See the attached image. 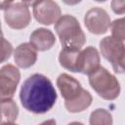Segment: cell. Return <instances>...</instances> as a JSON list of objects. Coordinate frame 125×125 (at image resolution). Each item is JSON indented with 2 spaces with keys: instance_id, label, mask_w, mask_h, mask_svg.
<instances>
[{
  "instance_id": "cell-1",
  "label": "cell",
  "mask_w": 125,
  "mask_h": 125,
  "mask_svg": "<svg viewBox=\"0 0 125 125\" xmlns=\"http://www.w3.org/2000/svg\"><path fill=\"white\" fill-rule=\"evenodd\" d=\"M20 99L22 106L34 113H45L55 104L57 93L52 82L44 75L35 73L21 85Z\"/></svg>"
},
{
  "instance_id": "cell-2",
  "label": "cell",
  "mask_w": 125,
  "mask_h": 125,
  "mask_svg": "<svg viewBox=\"0 0 125 125\" xmlns=\"http://www.w3.org/2000/svg\"><path fill=\"white\" fill-rule=\"evenodd\" d=\"M55 30L63 48L80 49L86 41L85 34L73 16H62L56 21Z\"/></svg>"
},
{
  "instance_id": "cell-3",
  "label": "cell",
  "mask_w": 125,
  "mask_h": 125,
  "mask_svg": "<svg viewBox=\"0 0 125 125\" xmlns=\"http://www.w3.org/2000/svg\"><path fill=\"white\" fill-rule=\"evenodd\" d=\"M89 82L97 94L105 100H114L120 93V86L117 79L104 67L99 66L89 74Z\"/></svg>"
},
{
  "instance_id": "cell-4",
  "label": "cell",
  "mask_w": 125,
  "mask_h": 125,
  "mask_svg": "<svg viewBox=\"0 0 125 125\" xmlns=\"http://www.w3.org/2000/svg\"><path fill=\"white\" fill-rule=\"evenodd\" d=\"M100 49L104 58L111 62L114 71L122 73L124 71L125 56L123 42L114 39L112 36H107L100 42Z\"/></svg>"
},
{
  "instance_id": "cell-5",
  "label": "cell",
  "mask_w": 125,
  "mask_h": 125,
  "mask_svg": "<svg viewBox=\"0 0 125 125\" xmlns=\"http://www.w3.org/2000/svg\"><path fill=\"white\" fill-rule=\"evenodd\" d=\"M20 78V71L13 64H6L0 69V102L12 100Z\"/></svg>"
},
{
  "instance_id": "cell-6",
  "label": "cell",
  "mask_w": 125,
  "mask_h": 125,
  "mask_svg": "<svg viewBox=\"0 0 125 125\" xmlns=\"http://www.w3.org/2000/svg\"><path fill=\"white\" fill-rule=\"evenodd\" d=\"M27 2H12L5 10V21L14 29H21L28 25L30 13Z\"/></svg>"
},
{
  "instance_id": "cell-7",
  "label": "cell",
  "mask_w": 125,
  "mask_h": 125,
  "mask_svg": "<svg viewBox=\"0 0 125 125\" xmlns=\"http://www.w3.org/2000/svg\"><path fill=\"white\" fill-rule=\"evenodd\" d=\"M31 5L33 6L34 18L42 24H52L61 18V9L54 1H36Z\"/></svg>"
},
{
  "instance_id": "cell-8",
  "label": "cell",
  "mask_w": 125,
  "mask_h": 125,
  "mask_svg": "<svg viewBox=\"0 0 125 125\" xmlns=\"http://www.w3.org/2000/svg\"><path fill=\"white\" fill-rule=\"evenodd\" d=\"M85 25L94 34H102L106 32L110 26V19L107 13L99 7L90 9L84 18Z\"/></svg>"
},
{
  "instance_id": "cell-9",
  "label": "cell",
  "mask_w": 125,
  "mask_h": 125,
  "mask_svg": "<svg viewBox=\"0 0 125 125\" xmlns=\"http://www.w3.org/2000/svg\"><path fill=\"white\" fill-rule=\"evenodd\" d=\"M57 85L65 102H72L78 99L84 91L80 83L66 73H62L58 77Z\"/></svg>"
},
{
  "instance_id": "cell-10",
  "label": "cell",
  "mask_w": 125,
  "mask_h": 125,
  "mask_svg": "<svg viewBox=\"0 0 125 125\" xmlns=\"http://www.w3.org/2000/svg\"><path fill=\"white\" fill-rule=\"evenodd\" d=\"M14 58L18 66L26 68L33 65L36 62L37 51L30 43H22L15 50Z\"/></svg>"
},
{
  "instance_id": "cell-11",
  "label": "cell",
  "mask_w": 125,
  "mask_h": 125,
  "mask_svg": "<svg viewBox=\"0 0 125 125\" xmlns=\"http://www.w3.org/2000/svg\"><path fill=\"white\" fill-rule=\"evenodd\" d=\"M100 66V56L94 47H87L80 54V72L91 74Z\"/></svg>"
},
{
  "instance_id": "cell-12",
  "label": "cell",
  "mask_w": 125,
  "mask_h": 125,
  "mask_svg": "<svg viewBox=\"0 0 125 125\" xmlns=\"http://www.w3.org/2000/svg\"><path fill=\"white\" fill-rule=\"evenodd\" d=\"M56 42L55 35L46 28H38L30 35V44L36 51H46L50 49Z\"/></svg>"
},
{
  "instance_id": "cell-13",
  "label": "cell",
  "mask_w": 125,
  "mask_h": 125,
  "mask_svg": "<svg viewBox=\"0 0 125 125\" xmlns=\"http://www.w3.org/2000/svg\"><path fill=\"white\" fill-rule=\"evenodd\" d=\"M80 49L62 48L59 57L61 65L72 72H80Z\"/></svg>"
},
{
  "instance_id": "cell-14",
  "label": "cell",
  "mask_w": 125,
  "mask_h": 125,
  "mask_svg": "<svg viewBox=\"0 0 125 125\" xmlns=\"http://www.w3.org/2000/svg\"><path fill=\"white\" fill-rule=\"evenodd\" d=\"M19 114L17 104L13 100L0 102V125L13 123Z\"/></svg>"
},
{
  "instance_id": "cell-15",
  "label": "cell",
  "mask_w": 125,
  "mask_h": 125,
  "mask_svg": "<svg viewBox=\"0 0 125 125\" xmlns=\"http://www.w3.org/2000/svg\"><path fill=\"white\" fill-rule=\"evenodd\" d=\"M92 103V96L86 90L82 92L80 97L72 102H65L64 105L66 109L70 112H79L86 109Z\"/></svg>"
},
{
  "instance_id": "cell-16",
  "label": "cell",
  "mask_w": 125,
  "mask_h": 125,
  "mask_svg": "<svg viewBox=\"0 0 125 125\" xmlns=\"http://www.w3.org/2000/svg\"><path fill=\"white\" fill-rule=\"evenodd\" d=\"M90 125H112L111 114L104 108H98L91 113Z\"/></svg>"
},
{
  "instance_id": "cell-17",
  "label": "cell",
  "mask_w": 125,
  "mask_h": 125,
  "mask_svg": "<svg viewBox=\"0 0 125 125\" xmlns=\"http://www.w3.org/2000/svg\"><path fill=\"white\" fill-rule=\"evenodd\" d=\"M111 32L112 37L120 42H123L125 38V31H124V19L115 20L111 24Z\"/></svg>"
},
{
  "instance_id": "cell-18",
  "label": "cell",
  "mask_w": 125,
  "mask_h": 125,
  "mask_svg": "<svg viewBox=\"0 0 125 125\" xmlns=\"http://www.w3.org/2000/svg\"><path fill=\"white\" fill-rule=\"evenodd\" d=\"M13 52V47L4 37L0 38V63L7 61Z\"/></svg>"
},
{
  "instance_id": "cell-19",
  "label": "cell",
  "mask_w": 125,
  "mask_h": 125,
  "mask_svg": "<svg viewBox=\"0 0 125 125\" xmlns=\"http://www.w3.org/2000/svg\"><path fill=\"white\" fill-rule=\"evenodd\" d=\"M124 6H125V2L124 1H113L111 3L112 10L115 13H118V14H122L124 12V10H125Z\"/></svg>"
},
{
  "instance_id": "cell-20",
  "label": "cell",
  "mask_w": 125,
  "mask_h": 125,
  "mask_svg": "<svg viewBox=\"0 0 125 125\" xmlns=\"http://www.w3.org/2000/svg\"><path fill=\"white\" fill-rule=\"evenodd\" d=\"M12 2H0V9H7L10 5H11Z\"/></svg>"
},
{
  "instance_id": "cell-21",
  "label": "cell",
  "mask_w": 125,
  "mask_h": 125,
  "mask_svg": "<svg viewBox=\"0 0 125 125\" xmlns=\"http://www.w3.org/2000/svg\"><path fill=\"white\" fill-rule=\"evenodd\" d=\"M40 125H56V121L54 119H50L47 121H44L43 123H41Z\"/></svg>"
},
{
  "instance_id": "cell-22",
  "label": "cell",
  "mask_w": 125,
  "mask_h": 125,
  "mask_svg": "<svg viewBox=\"0 0 125 125\" xmlns=\"http://www.w3.org/2000/svg\"><path fill=\"white\" fill-rule=\"evenodd\" d=\"M68 125H83V124L80 123V122H71V123H69Z\"/></svg>"
},
{
  "instance_id": "cell-23",
  "label": "cell",
  "mask_w": 125,
  "mask_h": 125,
  "mask_svg": "<svg viewBox=\"0 0 125 125\" xmlns=\"http://www.w3.org/2000/svg\"><path fill=\"white\" fill-rule=\"evenodd\" d=\"M3 37V34H2V30H1V24H0V38Z\"/></svg>"
},
{
  "instance_id": "cell-24",
  "label": "cell",
  "mask_w": 125,
  "mask_h": 125,
  "mask_svg": "<svg viewBox=\"0 0 125 125\" xmlns=\"http://www.w3.org/2000/svg\"><path fill=\"white\" fill-rule=\"evenodd\" d=\"M3 125H17L15 123H7V124H3Z\"/></svg>"
}]
</instances>
